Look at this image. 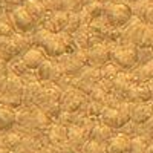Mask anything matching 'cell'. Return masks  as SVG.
<instances>
[{
  "label": "cell",
  "mask_w": 153,
  "mask_h": 153,
  "mask_svg": "<svg viewBox=\"0 0 153 153\" xmlns=\"http://www.w3.org/2000/svg\"><path fill=\"white\" fill-rule=\"evenodd\" d=\"M32 37H34V46L43 49L49 58H58L63 54H72L76 49H80L75 43L74 35L68 32L54 34L40 26L32 34Z\"/></svg>",
  "instance_id": "cell-1"
},
{
  "label": "cell",
  "mask_w": 153,
  "mask_h": 153,
  "mask_svg": "<svg viewBox=\"0 0 153 153\" xmlns=\"http://www.w3.org/2000/svg\"><path fill=\"white\" fill-rule=\"evenodd\" d=\"M52 123L54 120H51L37 106H22L20 109H17L16 129L23 135H43L52 126Z\"/></svg>",
  "instance_id": "cell-2"
},
{
  "label": "cell",
  "mask_w": 153,
  "mask_h": 153,
  "mask_svg": "<svg viewBox=\"0 0 153 153\" xmlns=\"http://www.w3.org/2000/svg\"><path fill=\"white\" fill-rule=\"evenodd\" d=\"M25 81L22 76L9 72L5 86L0 91V104L9 106L12 109H20L23 106Z\"/></svg>",
  "instance_id": "cell-3"
},
{
  "label": "cell",
  "mask_w": 153,
  "mask_h": 153,
  "mask_svg": "<svg viewBox=\"0 0 153 153\" xmlns=\"http://www.w3.org/2000/svg\"><path fill=\"white\" fill-rule=\"evenodd\" d=\"M112 46V61L118 65L123 71L130 72L139 65V46L132 43H110Z\"/></svg>",
  "instance_id": "cell-4"
},
{
  "label": "cell",
  "mask_w": 153,
  "mask_h": 153,
  "mask_svg": "<svg viewBox=\"0 0 153 153\" xmlns=\"http://www.w3.org/2000/svg\"><path fill=\"white\" fill-rule=\"evenodd\" d=\"M104 17L113 28H124L127 23L133 19L132 5L127 2H117L112 0L106 5Z\"/></svg>",
  "instance_id": "cell-5"
},
{
  "label": "cell",
  "mask_w": 153,
  "mask_h": 153,
  "mask_svg": "<svg viewBox=\"0 0 153 153\" xmlns=\"http://www.w3.org/2000/svg\"><path fill=\"white\" fill-rule=\"evenodd\" d=\"M57 61L66 75H78L86 66H89L87 51L84 49H76L72 54H63L57 58Z\"/></svg>",
  "instance_id": "cell-6"
},
{
  "label": "cell",
  "mask_w": 153,
  "mask_h": 153,
  "mask_svg": "<svg viewBox=\"0 0 153 153\" xmlns=\"http://www.w3.org/2000/svg\"><path fill=\"white\" fill-rule=\"evenodd\" d=\"M9 16H11V20L14 23L17 32L20 34H34L40 28V25L34 20V17L26 11V8L23 5L14 9L12 12H9Z\"/></svg>",
  "instance_id": "cell-7"
},
{
  "label": "cell",
  "mask_w": 153,
  "mask_h": 153,
  "mask_svg": "<svg viewBox=\"0 0 153 153\" xmlns=\"http://www.w3.org/2000/svg\"><path fill=\"white\" fill-rule=\"evenodd\" d=\"M89 101V95L83 94L78 89H69V91L63 92V97H61V109L63 112H71V113H75V112H80V110H84L86 109V104Z\"/></svg>",
  "instance_id": "cell-8"
},
{
  "label": "cell",
  "mask_w": 153,
  "mask_h": 153,
  "mask_svg": "<svg viewBox=\"0 0 153 153\" xmlns=\"http://www.w3.org/2000/svg\"><path fill=\"white\" fill-rule=\"evenodd\" d=\"M87 61L89 66L95 68H103L107 63L112 61V46L110 43H98L87 49Z\"/></svg>",
  "instance_id": "cell-9"
},
{
  "label": "cell",
  "mask_w": 153,
  "mask_h": 153,
  "mask_svg": "<svg viewBox=\"0 0 153 153\" xmlns=\"http://www.w3.org/2000/svg\"><path fill=\"white\" fill-rule=\"evenodd\" d=\"M147 28V25L138 17H133L129 23L123 28V43H132L139 46L143 40L144 31Z\"/></svg>",
  "instance_id": "cell-10"
},
{
  "label": "cell",
  "mask_w": 153,
  "mask_h": 153,
  "mask_svg": "<svg viewBox=\"0 0 153 153\" xmlns=\"http://www.w3.org/2000/svg\"><path fill=\"white\" fill-rule=\"evenodd\" d=\"M61 97H63V91L60 89V86L52 81H46V83H43V91H42L40 97L37 98L34 106H37L38 109H45L49 104L60 103Z\"/></svg>",
  "instance_id": "cell-11"
},
{
  "label": "cell",
  "mask_w": 153,
  "mask_h": 153,
  "mask_svg": "<svg viewBox=\"0 0 153 153\" xmlns=\"http://www.w3.org/2000/svg\"><path fill=\"white\" fill-rule=\"evenodd\" d=\"M38 80L46 83V81H52V83H57L63 75H65V72H63V69L60 68L57 58H46L43 61V65L38 68L35 71Z\"/></svg>",
  "instance_id": "cell-12"
},
{
  "label": "cell",
  "mask_w": 153,
  "mask_h": 153,
  "mask_svg": "<svg viewBox=\"0 0 153 153\" xmlns=\"http://www.w3.org/2000/svg\"><path fill=\"white\" fill-rule=\"evenodd\" d=\"M68 20H69V12H65V11L48 12L40 26L51 31V32H54V34H60V32L66 31Z\"/></svg>",
  "instance_id": "cell-13"
},
{
  "label": "cell",
  "mask_w": 153,
  "mask_h": 153,
  "mask_svg": "<svg viewBox=\"0 0 153 153\" xmlns=\"http://www.w3.org/2000/svg\"><path fill=\"white\" fill-rule=\"evenodd\" d=\"M89 139H91V136H89V130L84 129L83 126H69L68 127V143L75 150L81 152Z\"/></svg>",
  "instance_id": "cell-14"
},
{
  "label": "cell",
  "mask_w": 153,
  "mask_h": 153,
  "mask_svg": "<svg viewBox=\"0 0 153 153\" xmlns=\"http://www.w3.org/2000/svg\"><path fill=\"white\" fill-rule=\"evenodd\" d=\"M46 136V141L51 146H61L68 143V127L63 126L60 123H52V126L45 132Z\"/></svg>",
  "instance_id": "cell-15"
},
{
  "label": "cell",
  "mask_w": 153,
  "mask_h": 153,
  "mask_svg": "<svg viewBox=\"0 0 153 153\" xmlns=\"http://www.w3.org/2000/svg\"><path fill=\"white\" fill-rule=\"evenodd\" d=\"M130 143H132V138L129 135L117 132L106 144L107 153H129Z\"/></svg>",
  "instance_id": "cell-16"
},
{
  "label": "cell",
  "mask_w": 153,
  "mask_h": 153,
  "mask_svg": "<svg viewBox=\"0 0 153 153\" xmlns=\"http://www.w3.org/2000/svg\"><path fill=\"white\" fill-rule=\"evenodd\" d=\"M89 29L92 31V34L98 38L100 42H103V43H107L109 40V34L112 31V25L107 22V19L103 16V17H98V19H94L91 22V25H87Z\"/></svg>",
  "instance_id": "cell-17"
},
{
  "label": "cell",
  "mask_w": 153,
  "mask_h": 153,
  "mask_svg": "<svg viewBox=\"0 0 153 153\" xmlns=\"http://www.w3.org/2000/svg\"><path fill=\"white\" fill-rule=\"evenodd\" d=\"M153 115V101L133 103L132 106V121L136 124H144Z\"/></svg>",
  "instance_id": "cell-18"
},
{
  "label": "cell",
  "mask_w": 153,
  "mask_h": 153,
  "mask_svg": "<svg viewBox=\"0 0 153 153\" xmlns=\"http://www.w3.org/2000/svg\"><path fill=\"white\" fill-rule=\"evenodd\" d=\"M74 38H75L76 46H78L80 49H84V51L91 49L92 46H95L98 43H103L92 34V31L89 29V26H81L78 31L74 34Z\"/></svg>",
  "instance_id": "cell-19"
},
{
  "label": "cell",
  "mask_w": 153,
  "mask_h": 153,
  "mask_svg": "<svg viewBox=\"0 0 153 153\" xmlns=\"http://www.w3.org/2000/svg\"><path fill=\"white\" fill-rule=\"evenodd\" d=\"M22 58H23L25 63H26V66L29 68V71H37L38 68L43 65V61H45L46 58H49V57L45 54L43 49L34 46V48H31L29 51H26V52L22 55Z\"/></svg>",
  "instance_id": "cell-20"
},
{
  "label": "cell",
  "mask_w": 153,
  "mask_h": 153,
  "mask_svg": "<svg viewBox=\"0 0 153 153\" xmlns=\"http://www.w3.org/2000/svg\"><path fill=\"white\" fill-rule=\"evenodd\" d=\"M23 133L17 130L16 127L6 130V132H0V147H5L8 150H16L23 141Z\"/></svg>",
  "instance_id": "cell-21"
},
{
  "label": "cell",
  "mask_w": 153,
  "mask_h": 153,
  "mask_svg": "<svg viewBox=\"0 0 153 153\" xmlns=\"http://www.w3.org/2000/svg\"><path fill=\"white\" fill-rule=\"evenodd\" d=\"M113 95L118 97L120 100L126 101V97L129 94L130 87L133 86L132 80H130V74L127 71H121V74L117 76V80L113 81Z\"/></svg>",
  "instance_id": "cell-22"
},
{
  "label": "cell",
  "mask_w": 153,
  "mask_h": 153,
  "mask_svg": "<svg viewBox=\"0 0 153 153\" xmlns=\"http://www.w3.org/2000/svg\"><path fill=\"white\" fill-rule=\"evenodd\" d=\"M43 91V81L32 80L25 83V94H23V106H34L37 98Z\"/></svg>",
  "instance_id": "cell-23"
},
{
  "label": "cell",
  "mask_w": 153,
  "mask_h": 153,
  "mask_svg": "<svg viewBox=\"0 0 153 153\" xmlns=\"http://www.w3.org/2000/svg\"><path fill=\"white\" fill-rule=\"evenodd\" d=\"M100 121L104 123L106 126H109L110 129L117 130V132L121 129L124 124H127V121L123 118V115L120 113V110H118L117 107H115V109H113V107H106L104 113L101 115Z\"/></svg>",
  "instance_id": "cell-24"
},
{
  "label": "cell",
  "mask_w": 153,
  "mask_h": 153,
  "mask_svg": "<svg viewBox=\"0 0 153 153\" xmlns=\"http://www.w3.org/2000/svg\"><path fill=\"white\" fill-rule=\"evenodd\" d=\"M126 101L129 103H144V101H152V92L147 86V83L133 84L130 87L129 94L126 97Z\"/></svg>",
  "instance_id": "cell-25"
},
{
  "label": "cell",
  "mask_w": 153,
  "mask_h": 153,
  "mask_svg": "<svg viewBox=\"0 0 153 153\" xmlns=\"http://www.w3.org/2000/svg\"><path fill=\"white\" fill-rule=\"evenodd\" d=\"M129 74H130V80L133 84L149 83L153 78V60L150 63H147V65H141V66L135 68Z\"/></svg>",
  "instance_id": "cell-26"
},
{
  "label": "cell",
  "mask_w": 153,
  "mask_h": 153,
  "mask_svg": "<svg viewBox=\"0 0 153 153\" xmlns=\"http://www.w3.org/2000/svg\"><path fill=\"white\" fill-rule=\"evenodd\" d=\"M16 123H17V109L0 104V132H6L12 127H16Z\"/></svg>",
  "instance_id": "cell-27"
},
{
  "label": "cell",
  "mask_w": 153,
  "mask_h": 153,
  "mask_svg": "<svg viewBox=\"0 0 153 153\" xmlns=\"http://www.w3.org/2000/svg\"><path fill=\"white\" fill-rule=\"evenodd\" d=\"M23 6L26 8V11L34 17V20H35L38 25L43 23L46 14L49 12V11L46 9L45 3H43V0H25Z\"/></svg>",
  "instance_id": "cell-28"
},
{
  "label": "cell",
  "mask_w": 153,
  "mask_h": 153,
  "mask_svg": "<svg viewBox=\"0 0 153 153\" xmlns=\"http://www.w3.org/2000/svg\"><path fill=\"white\" fill-rule=\"evenodd\" d=\"M115 133H117V130H113V129H110L109 126H106L104 123L98 121L92 127V130H91V133H89V136H91V139H94V141H98L101 144H107V141Z\"/></svg>",
  "instance_id": "cell-29"
},
{
  "label": "cell",
  "mask_w": 153,
  "mask_h": 153,
  "mask_svg": "<svg viewBox=\"0 0 153 153\" xmlns=\"http://www.w3.org/2000/svg\"><path fill=\"white\" fill-rule=\"evenodd\" d=\"M78 78H81L83 81L86 83H91L94 86H97L101 78H103V75H101V69L100 68H95V66H86L80 74H78Z\"/></svg>",
  "instance_id": "cell-30"
},
{
  "label": "cell",
  "mask_w": 153,
  "mask_h": 153,
  "mask_svg": "<svg viewBox=\"0 0 153 153\" xmlns=\"http://www.w3.org/2000/svg\"><path fill=\"white\" fill-rule=\"evenodd\" d=\"M153 139L147 135H136L132 138V143H130V150L129 153H146L150 143Z\"/></svg>",
  "instance_id": "cell-31"
},
{
  "label": "cell",
  "mask_w": 153,
  "mask_h": 153,
  "mask_svg": "<svg viewBox=\"0 0 153 153\" xmlns=\"http://www.w3.org/2000/svg\"><path fill=\"white\" fill-rule=\"evenodd\" d=\"M16 34L19 32L11 20L9 12H2L0 14V37H14Z\"/></svg>",
  "instance_id": "cell-32"
},
{
  "label": "cell",
  "mask_w": 153,
  "mask_h": 153,
  "mask_svg": "<svg viewBox=\"0 0 153 153\" xmlns=\"http://www.w3.org/2000/svg\"><path fill=\"white\" fill-rule=\"evenodd\" d=\"M84 110H86V113H87L89 118H92V120H95V121H100L101 115H103L104 110H106V106H104L103 103H98V101L89 100Z\"/></svg>",
  "instance_id": "cell-33"
},
{
  "label": "cell",
  "mask_w": 153,
  "mask_h": 153,
  "mask_svg": "<svg viewBox=\"0 0 153 153\" xmlns=\"http://www.w3.org/2000/svg\"><path fill=\"white\" fill-rule=\"evenodd\" d=\"M8 71L19 76H25L29 72V68L26 66V63L23 61L22 57H17V58H12L11 61H8Z\"/></svg>",
  "instance_id": "cell-34"
},
{
  "label": "cell",
  "mask_w": 153,
  "mask_h": 153,
  "mask_svg": "<svg viewBox=\"0 0 153 153\" xmlns=\"http://www.w3.org/2000/svg\"><path fill=\"white\" fill-rule=\"evenodd\" d=\"M130 5H132V11H133V17H138V19H141L144 22L146 14H147V11H149L152 3L149 2V0H136V2H133Z\"/></svg>",
  "instance_id": "cell-35"
},
{
  "label": "cell",
  "mask_w": 153,
  "mask_h": 153,
  "mask_svg": "<svg viewBox=\"0 0 153 153\" xmlns=\"http://www.w3.org/2000/svg\"><path fill=\"white\" fill-rule=\"evenodd\" d=\"M121 71L123 69L118 65H115L113 61H110V63H107L106 66L101 68V75H103V78H106V80L115 81V80H117V76L121 74Z\"/></svg>",
  "instance_id": "cell-36"
},
{
  "label": "cell",
  "mask_w": 153,
  "mask_h": 153,
  "mask_svg": "<svg viewBox=\"0 0 153 153\" xmlns=\"http://www.w3.org/2000/svg\"><path fill=\"white\" fill-rule=\"evenodd\" d=\"M84 9L91 14L92 19H98V17H103L104 16V11H106V5L98 2V0H94V2L84 5Z\"/></svg>",
  "instance_id": "cell-37"
},
{
  "label": "cell",
  "mask_w": 153,
  "mask_h": 153,
  "mask_svg": "<svg viewBox=\"0 0 153 153\" xmlns=\"http://www.w3.org/2000/svg\"><path fill=\"white\" fill-rule=\"evenodd\" d=\"M81 26H83V22H81L80 12H69V20H68V26H66V31L65 32L74 35Z\"/></svg>",
  "instance_id": "cell-38"
},
{
  "label": "cell",
  "mask_w": 153,
  "mask_h": 153,
  "mask_svg": "<svg viewBox=\"0 0 153 153\" xmlns=\"http://www.w3.org/2000/svg\"><path fill=\"white\" fill-rule=\"evenodd\" d=\"M81 153H107V147L106 144H101L94 139H89L86 143V146L83 147Z\"/></svg>",
  "instance_id": "cell-39"
},
{
  "label": "cell",
  "mask_w": 153,
  "mask_h": 153,
  "mask_svg": "<svg viewBox=\"0 0 153 153\" xmlns=\"http://www.w3.org/2000/svg\"><path fill=\"white\" fill-rule=\"evenodd\" d=\"M83 8V0H61V9L65 12H80Z\"/></svg>",
  "instance_id": "cell-40"
},
{
  "label": "cell",
  "mask_w": 153,
  "mask_h": 153,
  "mask_svg": "<svg viewBox=\"0 0 153 153\" xmlns=\"http://www.w3.org/2000/svg\"><path fill=\"white\" fill-rule=\"evenodd\" d=\"M107 98H109V94L104 92L100 86H95L94 91L91 92V95H89V100H94V101H98V103H103L104 106L107 103Z\"/></svg>",
  "instance_id": "cell-41"
},
{
  "label": "cell",
  "mask_w": 153,
  "mask_h": 153,
  "mask_svg": "<svg viewBox=\"0 0 153 153\" xmlns=\"http://www.w3.org/2000/svg\"><path fill=\"white\" fill-rule=\"evenodd\" d=\"M75 76L76 75H63L61 78L57 81V84L60 86V89L63 92H66V91H69V89H72L74 87V83H75Z\"/></svg>",
  "instance_id": "cell-42"
},
{
  "label": "cell",
  "mask_w": 153,
  "mask_h": 153,
  "mask_svg": "<svg viewBox=\"0 0 153 153\" xmlns=\"http://www.w3.org/2000/svg\"><path fill=\"white\" fill-rule=\"evenodd\" d=\"M153 60V49L152 48H139V65H147Z\"/></svg>",
  "instance_id": "cell-43"
},
{
  "label": "cell",
  "mask_w": 153,
  "mask_h": 153,
  "mask_svg": "<svg viewBox=\"0 0 153 153\" xmlns=\"http://www.w3.org/2000/svg\"><path fill=\"white\" fill-rule=\"evenodd\" d=\"M152 46H153V26H149L147 25L139 48H152Z\"/></svg>",
  "instance_id": "cell-44"
},
{
  "label": "cell",
  "mask_w": 153,
  "mask_h": 153,
  "mask_svg": "<svg viewBox=\"0 0 153 153\" xmlns=\"http://www.w3.org/2000/svg\"><path fill=\"white\" fill-rule=\"evenodd\" d=\"M43 3H45V6L49 12L63 11L61 9V0H43Z\"/></svg>",
  "instance_id": "cell-45"
},
{
  "label": "cell",
  "mask_w": 153,
  "mask_h": 153,
  "mask_svg": "<svg viewBox=\"0 0 153 153\" xmlns=\"http://www.w3.org/2000/svg\"><path fill=\"white\" fill-rule=\"evenodd\" d=\"M141 135H147V136H150L153 139V115L150 117L149 121L141 124Z\"/></svg>",
  "instance_id": "cell-46"
},
{
  "label": "cell",
  "mask_w": 153,
  "mask_h": 153,
  "mask_svg": "<svg viewBox=\"0 0 153 153\" xmlns=\"http://www.w3.org/2000/svg\"><path fill=\"white\" fill-rule=\"evenodd\" d=\"M25 0H5V12H12L23 5Z\"/></svg>",
  "instance_id": "cell-47"
},
{
  "label": "cell",
  "mask_w": 153,
  "mask_h": 153,
  "mask_svg": "<svg viewBox=\"0 0 153 153\" xmlns=\"http://www.w3.org/2000/svg\"><path fill=\"white\" fill-rule=\"evenodd\" d=\"M97 86H100L101 89H103L104 92H107L109 95H112L113 94V81H110V80H106V78H101V81L97 84Z\"/></svg>",
  "instance_id": "cell-48"
},
{
  "label": "cell",
  "mask_w": 153,
  "mask_h": 153,
  "mask_svg": "<svg viewBox=\"0 0 153 153\" xmlns=\"http://www.w3.org/2000/svg\"><path fill=\"white\" fill-rule=\"evenodd\" d=\"M144 22H146V25H149V26H153V5H150L147 14H146Z\"/></svg>",
  "instance_id": "cell-49"
},
{
  "label": "cell",
  "mask_w": 153,
  "mask_h": 153,
  "mask_svg": "<svg viewBox=\"0 0 153 153\" xmlns=\"http://www.w3.org/2000/svg\"><path fill=\"white\" fill-rule=\"evenodd\" d=\"M8 74H9L8 68L0 69V91H2V87L5 86V81H6V78H8Z\"/></svg>",
  "instance_id": "cell-50"
},
{
  "label": "cell",
  "mask_w": 153,
  "mask_h": 153,
  "mask_svg": "<svg viewBox=\"0 0 153 153\" xmlns=\"http://www.w3.org/2000/svg\"><path fill=\"white\" fill-rule=\"evenodd\" d=\"M40 153H58V150H57V146H51V144H48V146L43 147V150H42Z\"/></svg>",
  "instance_id": "cell-51"
},
{
  "label": "cell",
  "mask_w": 153,
  "mask_h": 153,
  "mask_svg": "<svg viewBox=\"0 0 153 153\" xmlns=\"http://www.w3.org/2000/svg\"><path fill=\"white\" fill-rule=\"evenodd\" d=\"M5 68H8V61L0 55V69H5Z\"/></svg>",
  "instance_id": "cell-52"
},
{
  "label": "cell",
  "mask_w": 153,
  "mask_h": 153,
  "mask_svg": "<svg viewBox=\"0 0 153 153\" xmlns=\"http://www.w3.org/2000/svg\"><path fill=\"white\" fill-rule=\"evenodd\" d=\"M147 86H149V89H150V92H152V98H153V78L147 83Z\"/></svg>",
  "instance_id": "cell-53"
},
{
  "label": "cell",
  "mask_w": 153,
  "mask_h": 153,
  "mask_svg": "<svg viewBox=\"0 0 153 153\" xmlns=\"http://www.w3.org/2000/svg\"><path fill=\"white\" fill-rule=\"evenodd\" d=\"M146 153H153V141L150 143V146H149V149H147V152Z\"/></svg>",
  "instance_id": "cell-54"
},
{
  "label": "cell",
  "mask_w": 153,
  "mask_h": 153,
  "mask_svg": "<svg viewBox=\"0 0 153 153\" xmlns=\"http://www.w3.org/2000/svg\"><path fill=\"white\" fill-rule=\"evenodd\" d=\"M0 153H11V150H8L5 147H0Z\"/></svg>",
  "instance_id": "cell-55"
},
{
  "label": "cell",
  "mask_w": 153,
  "mask_h": 153,
  "mask_svg": "<svg viewBox=\"0 0 153 153\" xmlns=\"http://www.w3.org/2000/svg\"><path fill=\"white\" fill-rule=\"evenodd\" d=\"M98 2H101V3H104V5H107L109 2H112V0H98Z\"/></svg>",
  "instance_id": "cell-56"
},
{
  "label": "cell",
  "mask_w": 153,
  "mask_h": 153,
  "mask_svg": "<svg viewBox=\"0 0 153 153\" xmlns=\"http://www.w3.org/2000/svg\"><path fill=\"white\" fill-rule=\"evenodd\" d=\"M91 2H94V0H83V3H84V5H87V3H91Z\"/></svg>",
  "instance_id": "cell-57"
},
{
  "label": "cell",
  "mask_w": 153,
  "mask_h": 153,
  "mask_svg": "<svg viewBox=\"0 0 153 153\" xmlns=\"http://www.w3.org/2000/svg\"><path fill=\"white\" fill-rule=\"evenodd\" d=\"M133 2H136V0H127V3H133Z\"/></svg>",
  "instance_id": "cell-58"
},
{
  "label": "cell",
  "mask_w": 153,
  "mask_h": 153,
  "mask_svg": "<svg viewBox=\"0 0 153 153\" xmlns=\"http://www.w3.org/2000/svg\"><path fill=\"white\" fill-rule=\"evenodd\" d=\"M2 12H5V9H3L2 6H0V14H2Z\"/></svg>",
  "instance_id": "cell-59"
},
{
  "label": "cell",
  "mask_w": 153,
  "mask_h": 153,
  "mask_svg": "<svg viewBox=\"0 0 153 153\" xmlns=\"http://www.w3.org/2000/svg\"><path fill=\"white\" fill-rule=\"evenodd\" d=\"M117 2H127V0H117Z\"/></svg>",
  "instance_id": "cell-60"
},
{
  "label": "cell",
  "mask_w": 153,
  "mask_h": 153,
  "mask_svg": "<svg viewBox=\"0 0 153 153\" xmlns=\"http://www.w3.org/2000/svg\"><path fill=\"white\" fill-rule=\"evenodd\" d=\"M80 153H81V152H80Z\"/></svg>",
  "instance_id": "cell-61"
}]
</instances>
